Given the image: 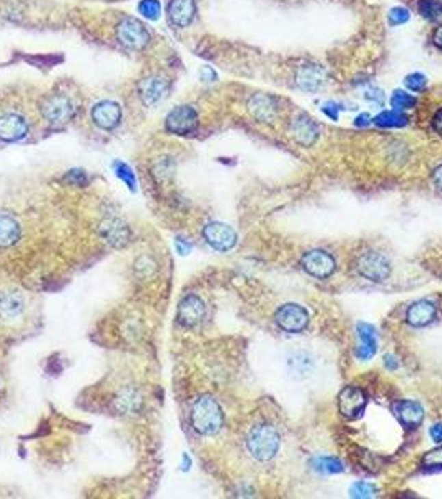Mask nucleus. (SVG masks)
<instances>
[{"mask_svg": "<svg viewBox=\"0 0 442 499\" xmlns=\"http://www.w3.org/2000/svg\"><path fill=\"white\" fill-rule=\"evenodd\" d=\"M190 421L198 435L213 436L220 433L224 424L223 409L215 398L205 394V396L196 398L195 403L192 405Z\"/></svg>", "mask_w": 442, "mask_h": 499, "instance_id": "nucleus-1", "label": "nucleus"}, {"mask_svg": "<svg viewBox=\"0 0 442 499\" xmlns=\"http://www.w3.org/2000/svg\"><path fill=\"white\" fill-rule=\"evenodd\" d=\"M279 444H281L279 433L271 424H256L248 433V451L258 461H270V459H273L279 450Z\"/></svg>", "mask_w": 442, "mask_h": 499, "instance_id": "nucleus-2", "label": "nucleus"}, {"mask_svg": "<svg viewBox=\"0 0 442 499\" xmlns=\"http://www.w3.org/2000/svg\"><path fill=\"white\" fill-rule=\"evenodd\" d=\"M356 270L361 277L372 281V283H382L391 277L389 260L382 253L372 250L359 255L358 261H356Z\"/></svg>", "mask_w": 442, "mask_h": 499, "instance_id": "nucleus-3", "label": "nucleus"}, {"mask_svg": "<svg viewBox=\"0 0 442 499\" xmlns=\"http://www.w3.org/2000/svg\"><path fill=\"white\" fill-rule=\"evenodd\" d=\"M116 37L123 47L135 52H140L150 44L148 29L133 17H125L120 21V24L116 25Z\"/></svg>", "mask_w": 442, "mask_h": 499, "instance_id": "nucleus-4", "label": "nucleus"}, {"mask_svg": "<svg viewBox=\"0 0 442 499\" xmlns=\"http://www.w3.org/2000/svg\"><path fill=\"white\" fill-rule=\"evenodd\" d=\"M40 110L50 125H64L73 118L77 108L70 97L64 94H52L45 97Z\"/></svg>", "mask_w": 442, "mask_h": 499, "instance_id": "nucleus-5", "label": "nucleus"}, {"mask_svg": "<svg viewBox=\"0 0 442 499\" xmlns=\"http://www.w3.org/2000/svg\"><path fill=\"white\" fill-rule=\"evenodd\" d=\"M279 330L286 333H300L309 324V313L298 303H286L278 308L274 315Z\"/></svg>", "mask_w": 442, "mask_h": 499, "instance_id": "nucleus-6", "label": "nucleus"}, {"mask_svg": "<svg viewBox=\"0 0 442 499\" xmlns=\"http://www.w3.org/2000/svg\"><path fill=\"white\" fill-rule=\"evenodd\" d=\"M165 129L173 135H190L198 129V112L190 105L174 107L165 118Z\"/></svg>", "mask_w": 442, "mask_h": 499, "instance_id": "nucleus-7", "label": "nucleus"}, {"mask_svg": "<svg viewBox=\"0 0 442 499\" xmlns=\"http://www.w3.org/2000/svg\"><path fill=\"white\" fill-rule=\"evenodd\" d=\"M301 266L308 274L323 280V278H329L336 272V260L328 251L311 250L302 255Z\"/></svg>", "mask_w": 442, "mask_h": 499, "instance_id": "nucleus-8", "label": "nucleus"}, {"mask_svg": "<svg viewBox=\"0 0 442 499\" xmlns=\"http://www.w3.org/2000/svg\"><path fill=\"white\" fill-rule=\"evenodd\" d=\"M205 242L216 251H230L238 243V235L223 222H211L203 228Z\"/></svg>", "mask_w": 442, "mask_h": 499, "instance_id": "nucleus-9", "label": "nucleus"}, {"mask_svg": "<svg viewBox=\"0 0 442 499\" xmlns=\"http://www.w3.org/2000/svg\"><path fill=\"white\" fill-rule=\"evenodd\" d=\"M367 405V396L356 386H346L337 396V409L346 420H358Z\"/></svg>", "mask_w": 442, "mask_h": 499, "instance_id": "nucleus-10", "label": "nucleus"}, {"mask_svg": "<svg viewBox=\"0 0 442 499\" xmlns=\"http://www.w3.org/2000/svg\"><path fill=\"white\" fill-rule=\"evenodd\" d=\"M170 82L161 75H150L138 84V97L143 105L155 107L166 99Z\"/></svg>", "mask_w": 442, "mask_h": 499, "instance_id": "nucleus-11", "label": "nucleus"}, {"mask_svg": "<svg viewBox=\"0 0 442 499\" xmlns=\"http://www.w3.org/2000/svg\"><path fill=\"white\" fill-rule=\"evenodd\" d=\"M289 135L302 146H311L320 137V127L308 114H296L289 122Z\"/></svg>", "mask_w": 442, "mask_h": 499, "instance_id": "nucleus-12", "label": "nucleus"}, {"mask_svg": "<svg viewBox=\"0 0 442 499\" xmlns=\"http://www.w3.org/2000/svg\"><path fill=\"white\" fill-rule=\"evenodd\" d=\"M90 117L100 130H114L122 120V108L114 100H102L93 105Z\"/></svg>", "mask_w": 442, "mask_h": 499, "instance_id": "nucleus-13", "label": "nucleus"}, {"mask_svg": "<svg viewBox=\"0 0 442 499\" xmlns=\"http://www.w3.org/2000/svg\"><path fill=\"white\" fill-rule=\"evenodd\" d=\"M294 80L302 92L313 94V92L321 90L324 87L326 80H328V72L317 64H306L301 65L294 73Z\"/></svg>", "mask_w": 442, "mask_h": 499, "instance_id": "nucleus-14", "label": "nucleus"}, {"mask_svg": "<svg viewBox=\"0 0 442 499\" xmlns=\"http://www.w3.org/2000/svg\"><path fill=\"white\" fill-rule=\"evenodd\" d=\"M100 237L107 245H110L112 248H123L130 243L131 240V231L128 228L127 223H123L122 220L118 218H107L100 225Z\"/></svg>", "mask_w": 442, "mask_h": 499, "instance_id": "nucleus-15", "label": "nucleus"}, {"mask_svg": "<svg viewBox=\"0 0 442 499\" xmlns=\"http://www.w3.org/2000/svg\"><path fill=\"white\" fill-rule=\"evenodd\" d=\"M207 313V307H205L203 300L196 295H186L183 300L178 305L177 320L178 323L183 324L186 328L196 327L201 320L205 318Z\"/></svg>", "mask_w": 442, "mask_h": 499, "instance_id": "nucleus-16", "label": "nucleus"}, {"mask_svg": "<svg viewBox=\"0 0 442 499\" xmlns=\"http://www.w3.org/2000/svg\"><path fill=\"white\" fill-rule=\"evenodd\" d=\"M248 112L261 123H271L278 115V100L273 95L255 94L248 100Z\"/></svg>", "mask_w": 442, "mask_h": 499, "instance_id": "nucleus-17", "label": "nucleus"}, {"mask_svg": "<svg viewBox=\"0 0 442 499\" xmlns=\"http://www.w3.org/2000/svg\"><path fill=\"white\" fill-rule=\"evenodd\" d=\"M358 333V346H356V358L361 361H369L378 353V331L369 323L356 324Z\"/></svg>", "mask_w": 442, "mask_h": 499, "instance_id": "nucleus-18", "label": "nucleus"}, {"mask_svg": "<svg viewBox=\"0 0 442 499\" xmlns=\"http://www.w3.org/2000/svg\"><path fill=\"white\" fill-rule=\"evenodd\" d=\"M29 133V123L22 115L5 114L0 117V140L18 142Z\"/></svg>", "mask_w": 442, "mask_h": 499, "instance_id": "nucleus-19", "label": "nucleus"}, {"mask_svg": "<svg viewBox=\"0 0 442 499\" xmlns=\"http://www.w3.org/2000/svg\"><path fill=\"white\" fill-rule=\"evenodd\" d=\"M393 409L395 418L399 420V423L407 429L417 428L419 424L422 423V420H424V409H422V406L416 403V401L411 400L398 401V403H394Z\"/></svg>", "mask_w": 442, "mask_h": 499, "instance_id": "nucleus-20", "label": "nucleus"}, {"mask_svg": "<svg viewBox=\"0 0 442 499\" xmlns=\"http://www.w3.org/2000/svg\"><path fill=\"white\" fill-rule=\"evenodd\" d=\"M196 15L195 0H170L168 18L178 29H185L193 22Z\"/></svg>", "mask_w": 442, "mask_h": 499, "instance_id": "nucleus-21", "label": "nucleus"}, {"mask_svg": "<svg viewBox=\"0 0 442 499\" xmlns=\"http://www.w3.org/2000/svg\"><path fill=\"white\" fill-rule=\"evenodd\" d=\"M437 307L429 300H419L406 311V323L414 328H422L436 318Z\"/></svg>", "mask_w": 442, "mask_h": 499, "instance_id": "nucleus-22", "label": "nucleus"}, {"mask_svg": "<svg viewBox=\"0 0 442 499\" xmlns=\"http://www.w3.org/2000/svg\"><path fill=\"white\" fill-rule=\"evenodd\" d=\"M25 311V298L18 292L0 293V320L12 321Z\"/></svg>", "mask_w": 442, "mask_h": 499, "instance_id": "nucleus-23", "label": "nucleus"}, {"mask_svg": "<svg viewBox=\"0 0 442 499\" xmlns=\"http://www.w3.org/2000/svg\"><path fill=\"white\" fill-rule=\"evenodd\" d=\"M22 228L21 223L12 215H0V248H9L21 240Z\"/></svg>", "mask_w": 442, "mask_h": 499, "instance_id": "nucleus-24", "label": "nucleus"}, {"mask_svg": "<svg viewBox=\"0 0 442 499\" xmlns=\"http://www.w3.org/2000/svg\"><path fill=\"white\" fill-rule=\"evenodd\" d=\"M115 406L123 415H135L142 409V396L137 389L125 388L118 393L115 400Z\"/></svg>", "mask_w": 442, "mask_h": 499, "instance_id": "nucleus-25", "label": "nucleus"}, {"mask_svg": "<svg viewBox=\"0 0 442 499\" xmlns=\"http://www.w3.org/2000/svg\"><path fill=\"white\" fill-rule=\"evenodd\" d=\"M288 370L294 378H304L313 371V361L309 355L296 351L288 358Z\"/></svg>", "mask_w": 442, "mask_h": 499, "instance_id": "nucleus-26", "label": "nucleus"}, {"mask_svg": "<svg viewBox=\"0 0 442 499\" xmlns=\"http://www.w3.org/2000/svg\"><path fill=\"white\" fill-rule=\"evenodd\" d=\"M372 123L382 129H401L407 125V117L399 110H384L372 118Z\"/></svg>", "mask_w": 442, "mask_h": 499, "instance_id": "nucleus-27", "label": "nucleus"}, {"mask_svg": "<svg viewBox=\"0 0 442 499\" xmlns=\"http://www.w3.org/2000/svg\"><path fill=\"white\" fill-rule=\"evenodd\" d=\"M311 468L317 474H336L343 473L344 466L341 459L335 456H317L311 461Z\"/></svg>", "mask_w": 442, "mask_h": 499, "instance_id": "nucleus-28", "label": "nucleus"}, {"mask_svg": "<svg viewBox=\"0 0 442 499\" xmlns=\"http://www.w3.org/2000/svg\"><path fill=\"white\" fill-rule=\"evenodd\" d=\"M114 172H115L116 179L125 181V185L130 188L131 192L137 190V179H135V173H133V170H131L130 165H127L125 162L116 160V162H114Z\"/></svg>", "mask_w": 442, "mask_h": 499, "instance_id": "nucleus-29", "label": "nucleus"}, {"mask_svg": "<svg viewBox=\"0 0 442 499\" xmlns=\"http://www.w3.org/2000/svg\"><path fill=\"white\" fill-rule=\"evenodd\" d=\"M419 14L428 21H437L442 17V2L441 0H421L417 5Z\"/></svg>", "mask_w": 442, "mask_h": 499, "instance_id": "nucleus-30", "label": "nucleus"}, {"mask_svg": "<svg viewBox=\"0 0 442 499\" xmlns=\"http://www.w3.org/2000/svg\"><path fill=\"white\" fill-rule=\"evenodd\" d=\"M391 105L394 107V110H406V108H413L416 105V99L411 94H407V92L398 88L391 95Z\"/></svg>", "mask_w": 442, "mask_h": 499, "instance_id": "nucleus-31", "label": "nucleus"}, {"mask_svg": "<svg viewBox=\"0 0 442 499\" xmlns=\"http://www.w3.org/2000/svg\"><path fill=\"white\" fill-rule=\"evenodd\" d=\"M138 10L148 21H158L161 15V5L158 0H142L138 5Z\"/></svg>", "mask_w": 442, "mask_h": 499, "instance_id": "nucleus-32", "label": "nucleus"}, {"mask_svg": "<svg viewBox=\"0 0 442 499\" xmlns=\"http://www.w3.org/2000/svg\"><path fill=\"white\" fill-rule=\"evenodd\" d=\"M376 493H378V487L366 481L354 483V485L351 486V489H349V494H351L352 498H358V499L372 498V496H376Z\"/></svg>", "mask_w": 442, "mask_h": 499, "instance_id": "nucleus-33", "label": "nucleus"}, {"mask_svg": "<svg viewBox=\"0 0 442 499\" xmlns=\"http://www.w3.org/2000/svg\"><path fill=\"white\" fill-rule=\"evenodd\" d=\"M404 84L411 92H416L417 94V92L424 90L426 85H428V79L422 73H409L404 79Z\"/></svg>", "mask_w": 442, "mask_h": 499, "instance_id": "nucleus-34", "label": "nucleus"}, {"mask_svg": "<svg viewBox=\"0 0 442 499\" xmlns=\"http://www.w3.org/2000/svg\"><path fill=\"white\" fill-rule=\"evenodd\" d=\"M409 17L411 14L406 7H393V9L389 10V14H387V21H389L391 25L406 24V22L409 21Z\"/></svg>", "mask_w": 442, "mask_h": 499, "instance_id": "nucleus-35", "label": "nucleus"}, {"mask_svg": "<svg viewBox=\"0 0 442 499\" xmlns=\"http://www.w3.org/2000/svg\"><path fill=\"white\" fill-rule=\"evenodd\" d=\"M422 464L426 468H439L442 466V446L430 450L422 456Z\"/></svg>", "mask_w": 442, "mask_h": 499, "instance_id": "nucleus-36", "label": "nucleus"}, {"mask_svg": "<svg viewBox=\"0 0 442 499\" xmlns=\"http://www.w3.org/2000/svg\"><path fill=\"white\" fill-rule=\"evenodd\" d=\"M65 179L72 185H79V187H83V185L88 183V177L83 170H72V172L67 173Z\"/></svg>", "mask_w": 442, "mask_h": 499, "instance_id": "nucleus-37", "label": "nucleus"}, {"mask_svg": "<svg viewBox=\"0 0 442 499\" xmlns=\"http://www.w3.org/2000/svg\"><path fill=\"white\" fill-rule=\"evenodd\" d=\"M321 110H323L324 115H328L329 118L335 120V122H336V120L339 118L341 105H339V103H336V102H326L324 105L321 107Z\"/></svg>", "mask_w": 442, "mask_h": 499, "instance_id": "nucleus-38", "label": "nucleus"}, {"mask_svg": "<svg viewBox=\"0 0 442 499\" xmlns=\"http://www.w3.org/2000/svg\"><path fill=\"white\" fill-rule=\"evenodd\" d=\"M364 97H366L367 100H372V102H376L378 105H382L384 103V94L379 88H367L366 92H364Z\"/></svg>", "mask_w": 442, "mask_h": 499, "instance_id": "nucleus-39", "label": "nucleus"}, {"mask_svg": "<svg viewBox=\"0 0 442 499\" xmlns=\"http://www.w3.org/2000/svg\"><path fill=\"white\" fill-rule=\"evenodd\" d=\"M174 248H177L178 253L181 255V257H185V255H188L190 251H192V243L188 242V240L185 238H177L174 240Z\"/></svg>", "mask_w": 442, "mask_h": 499, "instance_id": "nucleus-40", "label": "nucleus"}, {"mask_svg": "<svg viewBox=\"0 0 442 499\" xmlns=\"http://www.w3.org/2000/svg\"><path fill=\"white\" fill-rule=\"evenodd\" d=\"M200 77H201V80H203V82H215V80H216V73L211 67L201 68Z\"/></svg>", "mask_w": 442, "mask_h": 499, "instance_id": "nucleus-41", "label": "nucleus"}, {"mask_svg": "<svg viewBox=\"0 0 442 499\" xmlns=\"http://www.w3.org/2000/svg\"><path fill=\"white\" fill-rule=\"evenodd\" d=\"M384 366H386V368L389 371L398 370L399 368L398 358H395L394 355H386V357H384Z\"/></svg>", "mask_w": 442, "mask_h": 499, "instance_id": "nucleus-42", "label": "nucleus"}, {"mask_svg": "<svg viewBox=\"0 0 442 499\" xmlns=\"http://www.w3.org/2000/svg\"><path fill=\"white\" fill-rule=\"evenodd\" d=\"M429 433H430V438L436 441V443H442V423L434 424V426L429 429Z\"/></svg>", "mask_w": 442, "mask_h": 499, "instance_id": "nucleus-43", "label": "nucleus"}, {"mask_svg": "<svg viewBox=\"0 0 442 499\" xmlns=\"http://www.w3.org/2000/svg\"><path fill=\"white\" fill-rule=\"evenodd\" d=\"M371 123H372V118L369 114H361L354 120L356 127H367V125H371Z\"/></svg>", "mask_w": 442, "mask_h": 499, "instance_id": "nucleus-44", "label": "nucleus"}, {"mask_svg": "<svg viewBox=\"0 0 442 499\" xmlns=\"http://www.w3.org/2000/svg\"><path fill=\"white\" fill-rule=\"evenodd\" d=\"M432 127H434V130L437 131V133H441V135H442V108H441L439 112H437L436 115H434Z\"/></svg>", "mask_w": 442, "mask_h": 499, "instance_id": "nucleus-45", "label": "nucleus"}, {"mask_svg": "<svg viewBox=\"0 0 442 499\" xmlns=\"http://www.w3.org/2000/svg\"><path fill=\"white\" fill-rule=\"evenodd\" d=\"M432 42H434V45H436V47L442 49V25H439L436 30H434Z\"/></svg>", "mask_w": 442, "mask_h": 499, "instance_id": "nucleus-46", "label": "nucleus"}, {"mask_svg": "<svg viewBox=\"0 0 442 499\" xmlns=\"http://www.w3.org/2000/svg\"><path fill=\"white\" fill-rule=\"evenodd\" d=\"M434 183L437 185V188H441L442 190V165L434 170Z\"/></svg>", "mask_w": 442, "mask_h": 499, "instance_id": "nucleus-47", "label": "nucleus"}]
</instances>
